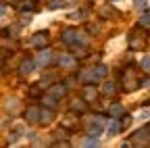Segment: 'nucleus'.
<instances>
[{
	"mask_svg": "<svg viewBox=\"0 0 150 148\" xmlns=\"http://www.w3.org/2000/svg\"><path fill=\"white\" fill-rule=\"evenodd\" d=\"M142 86V81L136 77V73H134V69H127L125 73H123V90L125 92H134V90H138Z\"/></svg>",
	"mask_w": 150,
	"mask_h": 148,
	"instance_id": "obj_1",
	"label": "nucleus"
},
{
	"mask_svg": "<svg viewBox=\"0 0 150 148\" xmlns=\"http://www.w3.org/2000/svg\"><path fill=\"white\" fill-rule=\"evenodd\" d=\"M129 46L131 48H144L146 46V33L142 29H136L129 33Z\"/></svg>",
	"mask_w": 150,
	"mask_h": 148,
	"instance_id": "obj_2",
	"label": "nucleus"
},
{
	"mask_svg": "<svg viewBox=\"0 0 150 148\" xmlns=\"http://www.w3.org/2000/svg\"><path fill=\"white\" fill-rule=\"evenodd\" d=\"M102 123H104V119H102V117H96V119L92 121V125L88 127V136H90V138H100V134L104 132Z\"/></svg>",
	"mask_w": 150,
	"mask_h": 148,
	"instance_id": "obj_3",
	"label": "nucleus"
},
{
	"mask_svg": "<svg viewBox=\"0 0 150 148\" xmlns=\"http://www.w3.org/2000/svg\"><path fill=\"white\" fill-rule=\"evenodd\" d=\"M69 108H71V113H83V110H88V100L81 96V98H73L69 102Z\"/></svg>",
	"mask_w": 150,
	"mask_h": 148,
	"instance_id": "obj_4",
	"label": "nucleus"
},
{
	"mask_svg": "<svg viewBox=\"0 0 150 148\" xmlns=\"http://www.w3.org/2000/svg\"><path fill=\"white\" fill-rule=\"evenodd\" d=\"M67 88H69L67 84H54V86H50V88H48L46 92H48L50 96H54L56 100H61V98H63V96L67 94Z\"/></svg>",
	"mask_w": 150,
	"mask_h": 148,
	"instance_id": "obj_5",
	"label": "nucleus"
},
{
	"mask_svg": "<svg viewBox=\"0 0 150 148\" xmlns=\"http://www.w3.org/2000/svg\"><path fill=\"white\" fill-rule=\"evenodd\" d=\"M29 44H31V46H35V48H46V46H48V35H46L44 31H38V33H33V35H31Z\"/></svg>",
	"mask_w": 150,
	"mask_h": 148,
	"instance_id": "obj_6",
	"label": "nucleus"
},
{
	"mask_svg": "<svg viewBox=\"0 0 150 148\" xmlns=\"http://www.w3.org/2000/svg\"><path fill=\"white\" fill-rule=\"evenodd\" d=\"M52 59H54L52 50H48V48H42V52H40V57L35 59V63H38V67H48V65L52 63Z\"/></svg>",
	"mask_w": 150,
	"mask_h": 148,
	"instance_id": "obj_7",
	"label": "nucleus"
},
{
	"mask_svg": "<svg viewBox=\"0 0 150 148\" xmlns=\"http://www.w3.org/2000/svg\"><path fill=\"white\" fill-rule=\"evenodd\" d=\"M35 67H38V63H35V61H31V59H25L21 65H19V75H21V77L29 75V73H31Z\"/></svg>",
	"mask_w": 150,
	"mask_h": 148,
	"instance_id": "obj_8",
	"label": "nucleus"
},
{
	"mask_svg": "<svg viewBox=\"0 0 150 148\" xmlns=\"http://www.w3.org/2000/svg\"><path fill=\"white\" fill-rule=\"evenodd\" d=\"M77 29H65L63 33H61V40H63V44H75V42H77Z\"/></svg>",
	"mask_w": 150,
	"mask_h": 148,
	"instance_id": "obj_9",
	"label": "nucleus"
},
{
	"mask_svg": "<svg viewBox=\"0 0 150 148\" xmlns=\"http://www.w3.org/2000/svg\"><path fill=\"white\" fill-rule=\"evenodd\" d=\"M59 65L65 67V69H71L77 65V61H75V54H61L59 57Z\"/></svg>",
	"mask_w": 150,
	"mask_h": 148,
	"instance_id": "obj_10",
	"label": "nucleus"
},
{
	"mask_svg": "<svg viewBox=\"0 0 150 148\" xmlns=\"http://www.w3.org/2000/svg\"><path fill=\"white\" fill-rule=\"evenodd\" d=\"M40 110H42V108H35V106L27 108V110H25V121H29V123H40Z\"/></svg>",
	"mask_w": 150,
	"mask_h": 148,
	"instance_id": "obj_11",
	"label": "nucleus"
},
{
	"mask_svg": "<svg viewBox=\"0 0 150 148\" xmlns=\"http://www.w3.org/2000/svg\"><path fill=\"white\" fill-rule=\"evenodd\" d=\"M52 119H54V110H52L50 106L40 110V123H42V125H50V123H52Z\"/></svg>",
	"mask_w": 150,
	"mask_h": 148,
	"instance_id": "obj_12",
	"label": "nucleus"
},
{
	"mask_svg": "<svg viewBox=\"0 0 150 148\" xmlns=\"http://www.w3.org/2000/svg\"><path fill=\"white\" fill-rule=\"evenodd\" d=\"M79 79H81L83 84H94V81H98V77H96V71H94V67H92V69H86V71H81Z\"/></svg>",
	"mask_w": 150,
	"mask_h": 148,
	"instance_id": "obj_13",
	"label": "nucleus"
},
{
	"mask_svg": "<svg viewBox=\"0 0 150 148\" xmlns=\"http://www.w3.org/2000/svg\"><path fill=\"white\" fill-rule=\"evenodd\" d=\"M108 115L110 117H123L125 115V108H123V104H119V102H112L110 106H108Z\"/></svg>",
	"mask_w": 150,
	"mask_h": 148,
	"instance_id": "obj_14",
	"label": "nucleus"
},
{
	"mask_svg": "<svg viewBox=\"0 0 150 148\" xmlns=\"http://www.w3.org/2000/svg\"><path fill=\"white\" fill-rule=\"evenodd\" d=\"M4 108H6V113H11V115H15L19 108H21V102H19L17 98H6V102H4Z\"/></svg>",
	"mask_w": 150,
	"mask_h": 148,
	"instance_id": "obj_15",
	"label": "nucleus"
},
{
	"mask_svg": "<svg viewBox=\"0 0 150 148\" xmlns=\"http://www.w3.org/2000/svg\"><path fill=\"white\" fill-rule=\"evenodd\" d=\"M96 96H98V92H96V88H94L92 84H88L86 88H83V98L90 102V100H96Z\"/></svg>",
	"mask_w": 150,
	"mask_h": 148,
	"instance_id": "obj_16",
	"label": "nucleus"
},
{
	"mask_svg": "<svg viewBox=\"0 0 150 148\" xmlns=\"http://www.w3.org/2000/svg\"><path fill=\"white\" fill-rule=\"evenodd\" d=\"M121 125H123V121H117V117H115V119L108 123V134H110V136H117L121 129H123Z\"/></svg>",
	"mask_w": 150,
	"mask_h": 148,
	"instance_id": "obj_17",
	"label": "nucleus"
},
{
	"mask_svg": "<svg viewBox=\"0 0 150 148\" xmlns=\"http://www.w3.org/2000/svg\"><path fill=\"white\" fill-rule=\"evenodd\" d=\"M35 2H38V0H23L21 6H19V11H21V13H29V11L35 8Z\"/></svg>",
	"mask_w": 150,
	"mask_h": 148,
	"instance_id": "obj_18",
	"label": "nucleus"
},
{
	"mask_svg": "<svg viewBox=\"0 0 150 148\" xmlns=\"http://www.w3.org/2000/svg\"><path fill=\"white\" fill-rule=\"evenodd\" d=\"M102 92H104V94H115V92H117V86H115V81H104L102 84Z\"/></svg>",
	"mask_w": 150,
	"mask_h": 148,
	"instance_id": "obj_19",
	"label": "nucleus"
},
{
	"mask_svg": "<svg viewBox=\"0 0 150 148\" xmlns=\"http://www.w3.org/2000/svg\"><path fill=\"white\" fill-rule=\"evenodd\" d=\"M42 102H44L46 106H50V108H54V106H56V102H59V100H56L54 96H50V94H48V92H46V94L42 96Z\"/></svg>",
	"mask_w": 150,
	"mask_h": 148,
	"instance_id": "obj_20",
	"label": "nucleus"
},
{
	"mask_svg": "<svg viewBox=\"0 0 150 148\" xmlns=\"http://www.w3.org/2000/svg\"><path fill=\"white\" fill-rule=\"evenodd\" d=\"M94 71H96V77H98V79H104V77L108 75V69H106L104 65H96V67H94Z\"/></svg>",
	"mask_w": 150,
	"mask_h": 148,
	"instance_id": "obj_21",
	"label": "nucleus"
},
{
	"mask_svg": "<svg viewBox=\"0 0 150 148\" xmlns=\"http://www.w3.org/2000/svg\"><path fill=\"white\" fill-rule=\"evenodd\" d=\"M75 123H77V113H73V115H69L67 119H63V127H73Z\"/></svg>",
	"mask_w": 150,
	"mask_h": 148,
	"instance_id": "obj_22",
	"label": "nucleus"
},
{
	"mask_svg": "<svg viewBox=\"0 0 150 148\" xmlns=\"http://www.w3.org/2000/svg\"><path fill=\"white\" fill-rule=\"evenodd\" d=\"M40 88H42V84L31 86V88H29V96H31V98H40V96H44V94H40Z\"/></svg>",
	"mask_w": 150,
	"mask_h": 148,
	"instance_id": "obj_23",
	"label": "nucleus"
},
{
	"mask_svg": "<svg viewBox=\"0 0 150 148\" xmlns=\"http://www.w3.org/2000/svg\"><path fill=\"white\" fill-rule=\"evenodd\" d=\"M112 11H115V8L104 6V8H100V17H102V19H108V17H112Z\"/></svg>",
	"mask_w": 150,
	"mask_h": 148,
	"instance_id": "obj_24",
	"label": "nucleus"
},
{
	"mask_svg": "<svg viewBox=\"0 0 150 148\" xmlns=\"http://www.w3.org/2000/svg\"><path fill=\"white\" fill-rule=\"evenodd\" d=\"M140 67H142L144 71H150V57H144L142 63H140Z\"/></svg>",
	"mask_w": 150,
	"mask_h": 148,
	"instance_id": "obj_25",
	"label": "nucleus"
},
{
	"mask_svg": "<svg viewBox=\"0 0 150 148\" xmlns=\"http://www.w3.org/2000/svg\"><path fill=\"white\" fill-rule=\"evenodd\" d=\"M140 25H150V11L140 17Z\"/></svg>",
	"mask_w": 150,
	"mask_h": 148,
	"instance_id": "obj_26",
	"label": "nucleus"
},
{
	"mask_svg": "<svg viewBox=\"0 0 150 148\" xmlns=\"http://www.w3.org/2000/svg\"><path fill=\"white\" fill-rule=\"evenodd\" d=\"M65 6V0H52L50 2V8H63Z\"/></svg>",
	"mask_w": 150,
	"mask_h": 148,
	"instance_id": "obj_27",
	"label": "nucleus"
},
{
	"mask_svg": "<svg viewBox=\"0 0 150 148\" xmlns=\"http://www.w3.org/2000/svg\"><path fill=\"white\" fill-rule=\"evenodd\" d=\"M81 146H86V148H92V146H98V142H96V138H94V140H86Z\"/></svg>",
	"mask_w": 150,
	"mask_h": 148,
	"instance_id": "obj_28",
	"label": "nucleus"
},
{
	"mask_svg": "<svg viewBox=\"0 0 150 148\" xmlns=\"http://www.w3.org/2000/svg\"><path fill=\"white\" fill-rule=\"evenodd\" d=\"M81 17H83V13H71V15H69V19H71V21H79Z\"/></svg>",
	"mask_w": 150,
	"mask_h": 148,
	"instance_id": "obj_29",
	"label": "nucleus"
},
{
	"mask_svg": "<svg viewBox=\"0 0 150 148\" xmlns=\"http://www.w3.org/2000/svg\"><path fill=\"white\" fill-rule=\"evenodd\" d=\"M134 6L136 8H144L146 6V0H134Z\"/></svg>",
	"mask_w": 150,
	"mask_h": 148,
	"instance_id": "obj_30",
	"label": "nucleus"
},
{
	"mask_svg": "<svg viewBox=\"0 0 150 148\" xmlns=\"http://www.w3.org/2000/svg\"><path fill=\"white\" fill-rule=\"evenodd\" d=\"M6 13H8V4H2V17H6Z\"/></svg>",
	"mask_w": 150,
	"mask_h": 148,
	"instance_id": "obj_31",
	"label": "nucleus"
},
{
	"mask_svg": "<svg viewBox=\"0 0 150 148\" xmlns=\"http://www.w3.org/2000/svg\"><path fill=\"white\" fill-rule=\"evenodd\" d=\"M129 123H131V117H129V115H127V117H123V125H129Z\"/></svg>",
	"mask_w": 150,
	"mask_h": 148,
	"instance_id": "obj_32",
	"label": "nucleus"
},
{
	"mask_svg": "<svg viewBox=\"0 0 150 148\" xmlns=\"http://www.w3.org/2000/svg\"><path fill=\"white\" fill-rule=\"evenodd\" d=\"M112 2H115V0H112Z\"/></svg>",
	"mask_w": 150,
	"mask_h": 148,
	"instance_id": "obj_33",
	"label": "nucleus"
}]
</instances>
